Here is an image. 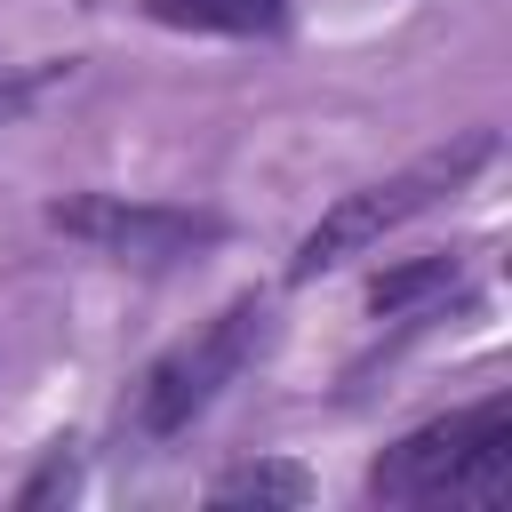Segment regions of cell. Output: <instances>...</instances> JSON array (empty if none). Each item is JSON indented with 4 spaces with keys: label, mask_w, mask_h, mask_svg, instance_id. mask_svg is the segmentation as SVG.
<instances>
[{
    "label": "cell",
    "mask_w": 512,
    "mask_h": 512,
    "mask_svg": "<svg viewBox=\"0 0 512 512\" xmlns=\"http://www.w3.org/2000/svg\"><path fill=\"white\" fill-rule=\"evenodd\" d=\"M440 296H456V256H424V264H400V272L368 280V312H384V320H416Z\"/></svg>",
    "instance_id": "obj_6"
},
{
    "label": "cell",
    "mask_w": 512,
    "mask_h": 512,
    "mask_svg": "<svg viewBox=\"0 0 512 512\" xmlns=\"http://www.w3.org/2000/svg\"><path fill=\"white\" fill-rule=\"evenodd\" d=\"M504 480H512V400L488 392V400L392 440L368 472V496L376 504H464V496L488 504V496H504Z\"/></svg>",
    "instance_id": "obj_1"
},
{
    "label": "cell",
    "mask_w": 512,
    "mask_h": 512,
    "mask_svg": "<svg viewBox=\"0 0 512 512\" xmlns=\"http://www.w3.org/2000/svg\"><path fill=\"white\" fill-rule=\"evenodd\" d=\"M152 24H176V32H232V40H256V32H280L288 24V0H144Z\"/></svg>",
    "instance_id": "obj_5"
},
{
    "label": "cell",
    "mask_w": 512,
    "mask_h": 512,
    "mask_svg": "<svg viewBox=\"0 0 512 512\" xmlns=\"http://www.w3.org/2000/svg\"><path fill=\"white\" fill-rule=\"evenodd\" d=\"M488 152H496V136L488 128H472V136H456L448 152H424V160H408L400 176H384V184H360V192H344L304 240H296V256H288V280H312V272H328V264H344V256H360V248H376L392 224H408V216H424L432 200H448L472 168H488Z\"/></svg>",
    "instance_id": "obj_2"
},
{
    "label": "cell",
    "mask_w": 512,
    "mask_h": 512,
    "mask_svg": "<svg viewBox=\"0 0 512 512\" xmlns=\"http://www.w3.org/2000/svg\"><path fill=\"white\" fill-rule=\"evenodd\" d=\"M48 224L96 256H120V264H184L200 248L224 240V216L216 208H176V200H128V192H72V200H48Z\"/></svg>",
    "instance_id": "obj_4"
},
{
    "label": "cell",
    "mask_w": 512,
    "mask_h": 512,
    "mask_svg": "<svg viewBox=\"0 0 512 512\" xmlns=\"http://www.w3.org/2000/svg\"><path fill=\"white\" fill-rule=\"evenodd\" d=\"M256 344H264V304L256 296H232L200 336H184L176 352H160L144 368V384H136V432L144 440L192 432V416H208L224 400V384L256 360Z\"/></svg>",
    "instance_id": "obj_3"
},
{
    "label": "cell",
    "mask_w": 512,
    "mask_h": 512,
    "mask_svg": "<svg viewBox=\"0 0 512 512\" xmlns=\"http://www.w3.org/2000/svg\"><path fill=\"white\" fill-rule=\"evenodd\" d=\"M208 496H216V504H304L312 480H304L296 464H240V472H224Z\"/></svg>",
    "instance_id": "obj_7"
}]
</instances>
